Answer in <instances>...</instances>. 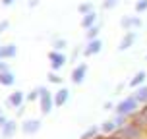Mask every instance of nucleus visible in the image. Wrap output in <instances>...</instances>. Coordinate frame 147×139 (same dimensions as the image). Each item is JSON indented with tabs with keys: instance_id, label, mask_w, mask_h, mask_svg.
Here are the masks:
<instances>
[{
	"instance_id": "obj_1",
	"label": "nucleus",
	"mask_w": 147,
	"mask_h": 139,
	"mask_svg": "<svg viewBox=\"0 0 147 139\" xmlns=\"http://www.w3.org/2000/svg\"><path fill=\"white\" fill-rule=\"evenodd\" d=\"M141 108V104L136 101V97L130 95V97H126V99H122L120 103L116 104V108H114V112L116 114H120V116H126V118H132L138 110Z\"/></svg>"
},
{
	"instance_id": "obj_2",
	"label": "nucleus",
	"mask_w": 147,
	"mask_h": 139,
	"mask_svg": "<svg viewBox=\"0 0 147 139\" xmlns=\"http://www.w3.org/2000/svg\"><path fill=\"white\" fill-rule=\"evenodd\" d=\"M116 135H120V137H124V139H145L147 132L143 128H140V126L128 122L126 126H122V128L116 130Z\"/></svg>"
},
{
	"instance_id": "obj_3",
	"label": "nucleus",
	"mask_w": 147,
	"mask_h": 139,
	"mask_svg": "<svg viewBox=\"0 0 147 139\" xmlns=\"http://www.w3.org/2000/svg\"><path fill=\"white\" fill-rule=\"evenodd\" d=\"M39 108L41 114H51L54 108V93H51L47 87H41V99H39Z\"/></svg>"
},
{
	"instance_id": "obj_4",
	"label": "nucleus",
	"mask_w": 147,
	"mask_h": 139,
	"mask_svg": "<svg viewBox=\"0 0 147 139\" xmlns=\"http://www.w3.org/2000/svg\"><path fill=\"white\" fill-rule=\"evenodd\" d=\"M49 62H51V68H52V72H58V70H62V68L66 66V54L64 52H60V50H51L49 52Z\"/></svg>"
},
{
	"instance_id": "obj_5",
	"label": "nucleus",
	"mask_w": 147,
	"mask_h": 139,
	"mask_svg": "<svg viewBox=\"0 0 147 139\" xmlns=\"http://www.w3.org/2000/svg\"><path fill=\"white\" fill-rule=\"evenodd\" d=\"M120 25H122V29H126V31H136L143 25V21H141L140 15H124V17L120 19Z\"/></svg>"
},
{
	"instance_id": "obj_6",
	"label": "nucleus",
	"mask_w": 147,
	"mask_h": 139,
	"mask_svg": "<svg viewBox=\"0 0 147 139\" xmlns=\"http://www.w3.org/2000/svg\"><path fill=\"white\" fill-rule=\"evenodd\" d=\"M85 77H87V64L81 62V64H78V66L72 70L70 79H72V83H76V85H81V83L85 81Z\"/></svg>"
},
{
	"instance_id": "obj_7",
	"label": "nucleus",
	"mask_w": 147,
	"mask_h": 139,
	"mask_svg": "<svg viewBox=\"0 0 147 139\" xmlns=\"http://www.w3.org/2000/svg\"><path fill=\"white\" fill-rule=\"evenodd\" d=\"M136 41H138V31H126L124 37H122L120 43H118V50L124 52V50H128V48H132Z\"/></svg>"
},
{
	"instance_id": "obj_8",
	"label": "nucleus",
	"mask_w": 147,
	"mask_h": 139,
	"mask_svg": "<svg viewBox=\"0 0 147 139\" xmlns=\"http://www.w3.org/2000/svg\"><path fill=\"white\" fill-rule=\"evenodd\" d=\"M130 122L136 124V126H140V128H143V130L147 132V104H143V106L130 118Z\"/></svg>"
},
{
	"instance_id": "obj_9",
	"label": "nucleus",
	"mask_w": 147,
	"mask_h": 139,
	"mask_svg": "<svg viewBox=\"0 0 147 139\" xmlns=\"http://www.w3.org/2000/svg\"><path fill=\"white\" fill-rule=\"evenodd\" d=\"M103 50V41L101 39H93V41H87L85 48H83V56H95Z\"/></svg>"
},
{
	"instance_id": "obj_10",
	"label": "nucleus",
	"mask_w": 147,
	"mask_h": 139,
	"mask_svg": "<svg viewBox=\"0 0 147 139\" xmlns=\"http://www.w3.org/2000/svg\"><path fill=\"white\" fill-rule=\"evenodd\" d=\"M39 130H41V120H37V118L25 120V122L22 124V132L25 133V135H35Z\"/></svg>"
},
{
	"instance_id": "obj_11",
	"label": "nucleus",
	"mask_w": 147,
	"mask_h": 139,
	"mask_svg": "<svg viewBox=\"0 0 147 139\" xmlns=\"http://www.w3.org/2000/svg\"><path fill=\"white\" fill-rule=\"evenodd\" d=\"M23 101H25V93H23V91H14V93L10 95V99H8L10 106H12V108H16V110L23 106Z\"/></svg>"
},
{
	"instance_id": "obj_12",
	"label": "nucleus",
	"mask_w": 147,
	"mask_h": 139,
	"mask_svg": "<svg viewBox=\"0 0 147 139\" xmlns=\"http://www.w3.org/2000/svg\"><path fill=\"white\" fill-rule=\"evenodd\" d=\"M68 101H70V91L66 87H60L54 93V106H64Z\"/></svg>"
},
{
	"instance_id": "obj_13",
	"label": "nucleus",
	"mask_w": 147,
	"mask_h": 139,
	"mask_svg": "<svg viewBox=\"0 0 147 139\" xmlns=\"http://www.w3.org/2000/svg\"><path fill=\"white\" fill-rule=\"evenodd\" d=\"M145 79H147V72L145 70H140L132 79L128 81V85H130L132 89H138V87H141V85H145Z\"/></svg>"
},
{
	"instance_id": "obj_14",
	"label": "nucleus",
	"mask_w": 147,
	"mask_h": 139,
	"mask_svg": "<svg viewBox=\"0 0 147 139\" xmlns=\"http://www.w3.org/2000/svg\"><path fill=\"white\" fill-rule=\"evenodd\" d=\"M16 54H18V46L16 44H4L2 48H0V60H10V58H14Z\"/></svg>"
},
{
	"instance_id": "obj_15",
	"label": "nucleus",
	"mask_w": 147,
	"mask_h": 139,
	"mask_svg": "<svg viewBox=\"0 0 147 139\" xmlns=\"http://www.w3.org/2000/svg\"><path fill=\"white\" fill-rule=\"evenodd\" d=\"M97 19H99V15H97V12H89V14L81 15V27L87 31L89 27H93V25H97Z\"/></svg>"
},
{
	"instance_id": "obj_16",
	"label": "nucleus",
	"mask_w": 147,
	"mask_h": 139,
	"mask_svg": "<svg viewBox=\"0 0 147 139\" xmlns=\"http://www.w3.org/2000/svg\"><path fill=\"white\" fill-rule=\"evenodd\" d=\"M16 130H18V122H14V120H8L6 124L0 128V133H2V137H12L16 133Z\"/></svg>"
},
{
	"instance_id": "obj_17",
	"label": "nucleus",
	"mask_w": 147,
	"mask_h": 139,
	"mask_svg": "<svg viewBox=\"0 0 147 139\" xmlns=\"http://www.w3.org/2000/svg\"><path fill=\"white\" fill-rule=\"evenodd\" d=\"M134 97H136V101L143 106V104H147V83L145 85H141V87L134 89Z\"/></svg>"
},
{
	"instance_id": "obj_18",
	"label": "nucleus",
	"mask_w": 147,
	"mask_h": 139,
	"mask_svg": "<svg viewBox=\"0 0 147 139\" xmlns=\"http://www.w3.org/2000/svg\"><path fill=\"white\" fill-rule=\"evenodd\" d=\"M99 128H101V133H103V135H112V133H116V130H118L116 124H114V120H105Z\"/></svg>"
},
{
	"instance_id": "obj_19",
	"label": "nucleus",
	"mask_w": 147,
	"mask_h": 139,
	"mask_svg": "<svg viewBox=\"0 0 147 139\" xmlns=\"http://www.w3.org/2000/svg\"><path fill=\"white\" fill-rule=\"evenodd\" d=\"M14 83H16V75L10 72V70L0 73V85H4V87H12Z\"/></svg>"
},
{
	"instance_id": "obj_20",
	"label": "nucleus",
	"mask_w": 147,
	"mask_h": 139,
	"mask_svg": "<svg viewBox=\"0 0 147 139\" xmlns=\"http://www.w3.org/2000/svg\"><path fill=\"white\" fill-rule=\"evenodd\" d=\"M101 133V128H97V126H91V128H87L85 132L81 133V137L80 139H93V137H97Z\"/></svg>"
},
{
	"instance_id": "obj_21",
	"label": "nucleus",
	"mask_w": 147,
	"mask_h": 139,
	"mask_svg": "<svg viewBox=\"0 0 147 139\" xmlns=\"http://www.w3.org/2000/svg\"><path fill=\"white\" fill-rule=\"evenodd\" d=\"M78 12H80V15H85L89 12H95V6H93V2H81L78 6Z\"/></svg>"
},
{
	"instance_id": "obj_22",
	"label": "nucleus",
	"mask_w": 147,
	"mask_h": 139,
	"mask_svg": "<svg viewBox=\"0 0 147 139\" xmlns=\"http://www.w3.org/2000/svg\"><path fill=\"white\" fill-rule=\"evenodd\" d=\"M99 31H101V27H99V23H97V25H93V27H89V29L85 31V39H87V41L99 39Z\"/></svg>"
},
{
	"instance_id": "obj_23",
	"label": "nucleus",
	"mask_w": 147,
	"mask_h": 139,
	"mask_svg": "<svg viewBox=\"0 0 147 139\" xmlns=\"http://www.w3.org/2000/svg\"><path fill=\"white\" fill-rule=\"evenodd\" d=\"M25 99H27L29 103H33V101H39V99H41V87H37V89H33V91H29V93L25 95Z\"/></svg>"
},
{
	"instance_id": "obj_24",
	"label": "nucleus",
	"mask_w": 147,
	"mask_h": 139,
	"mask_svg": "<svg viewBox=\"0 0 147 139\" xmlns=\"http://www.w3.org/2000/svg\"><path fill=\"white\" fill-rule=\"evenodd\" d=\"M134 10H136V14H143V12H147V0H138L136 6H134Z\"/></svg>"
},
{
	"instance_id": "obj_25",
	"label": "nucleus",
	"mask_w": 147,
	"mask_h": 139,
	"mask_svg": "<svg viewBox=\"0 0 147 139\" xmlns=\"http://www.w3.org/2000/svg\"><path fill=\"white\" fill-rule=\"evenodd\" d=\"M49 83H54V85H62V77L58 75V72H51L49 75Z\"/></svg>"
},
{
	"instance_id": "obj_26",
	"label": "nucleus",
	"mask_w": 147,
	"mask_h": 139,
	"mask_svg": "<svg viewBox=\"0 0 147 139\" xmlns=\"http://www.w3.org/2000/svg\"><path fill=\"white\" fill-rule=\"evenodd\" d=\"M52 46H54L52 50H60V52H64V48L68 46V43H66V39H56Z\"/></svg>"
},
{
	"instance_id": "obj_27",
	"label": "nucleus",
	"mask_w": 147,
	"mask_h": 139,
	"mask_svg": "<svg viewBox=\"0 0 147 139\" xmlns=\"http://www.w3.org/2000/svg\"><path fill=\"white\" fill-rule=\"evenodd\" d=\"M114 120V124H116V128H122V126H126L128 122H130V118H126V116H120V114H116V116L112 118Z\"/></svg>"
},
{
	"instance_id": "obj_28",
	"label": "nucleus",
	"mask_w": 147,
	"mask_h": 139,
	"mask_svg": "<svg viewBox=\"0 0 147 139\" xmlns=\"http://www.w3.org/2000/svg\"><path fill=\"white\" fill-rule=\"evenodd\" d=\"M118 2L120 0H103V8L105 10H114L118 6Z\"/></svg>"
},
{
	"instance_id": "obj_29",
	"label": "nucleus",
	"mask_w": 147,
	"mask_h": 139,
	"mask_svg": "<svg viewBox=\"0 0 147 139\" xmlns=\"http://www.w3.org/2000/svg\"><path fill=\"white\" fill-rule=\"evenodd\" d=\"M8 25H10V23H8L6 19H4V21H0V35H2V33L8 29Z\"/></svg>"
},
{
	"instance_id": "obj_30",
	"label": "nucleus",
	"mask_w": 147,
	"mask_h": 139,
	"mask_svg": "<svg viewBox=\"0 0 147 139\" xmlns=\"http://www.w3.org/2000/svg\"><path fill=\"white\" fill-rule=\"evenodd\" d=\"M6 122H8V118L4 116V112H2V108H0V128H2V126L6 124Z\"/></svg>"
},
{
	"instance_id": "obj_31",
	"label": "nucleus",
	"mask_w": 147,
	"mask_h": 139,
	"mask_svg": "<svg viewBox=\"0 0 147 139\" xmlns=\"http://www.w3.org/2000/svg\"><path fill=\"white\" fill-rule=\"evenodd\" d=\"M8 70H10V68H8V64L0 60V73H2V72H8Z\"/></svg>"
},
{
	"instance_id": "obj_32",
	"label": "nucleus",
	"mask_w": 147,
	"mask_h": 139,
	"mask_svg": "<svg viewBox=\"0 0 147 139\" xmlns=\"http://www.w3.org/2000/svg\"><path fill=\"white\" fill-rule=\"evenodd\" d=\"M103 108H105V110H114V108H116V104H112V103H105Z\"/></svg>"
},
{
	"instance_id": "obj_33",
	"label": "nucleus",
	"mask_w": 147,
	"mask_h": 139,
	"mask_svg": "<svg viewBox=\"0 0 147 139\" xmlns=\"http://www.w3.org/2000/svg\"><path fill=\"white\" fill-rule=\"evenodd\" d=\"M0 2H2V6H12L16 0H0Z\"/></svg>"
},
{
	"instance_id": "obj_34",
	"label": "nucleus",
	"mask_w": 147,
	"mask_h": 139,
	"mask_svg": "<svg viewBox=\"0 0 147 139\" xmlns=\"http://www.w3.org/2000/svg\"><path fill=\"white\" fill-rule=\"evenodd\" d=\"M37 4H39V0H29V6H31V8L37 6Z\"/></svg>"
},
{
	"instance_id": "obj_35",
	"label": "nucleus",
	"mask_w": 147,
	"mask_h": 139,
	"mask_svg": "<svg viewBox=\"0 0 147 139\" xmlns=\"http://www.w3.org/2000/svg\"><path fill=\"white\" fill-rule=\"evenodd\" d=\"M93 139H107V135H101V133H99V135H97V137H93Z\"/></svg>"
},
{
	"instance_id": "obj_36",
	"label": "nucleus",
	"mask_w": 147,
	"mask_h": 139,
	"mask_svg": "<svg viewBox=\"0 0 147 139\" xmlns=\"http://www.w3.org/2000/svg\"><path fill=\"white\" fill-rule=\"evenodd\" d=\"M145 60H147V54H145Z\"/></svg>"
},
{
	"instance_id": "obj_37",
	"label": "nucleus",
	"mask_w": 147,
	"mask_h": 139,
	"mask_svg": "<svg viewBox=\"0 0 147 139\" xmlns=\"http://www.w3.org/2000/svg\"><path fill=\"white\" fill-rule=\"evenodd\" d=\"M0 48H2V46H0Z\"/></svg>"
}]
</instances>
